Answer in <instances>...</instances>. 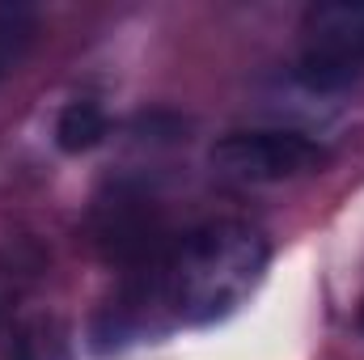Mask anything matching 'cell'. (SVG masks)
<instances>
[{"label": "cell", "instance_id": "3", "mask_svg": "<svg viewBox=\"0 0 364 360\" xmlns=\"http://www.w3.org/2000/svg\"><path fill=\"white\" fill-rule=\"evenodd\" d=\"M208 162L233 182H292L318 174L331 153L301 132H233L212 144Z\"/></svg>", "mask_w": 364, "mask_h": 360}, {"label": "cell", "instance_id": "6", "mask_svg": "<svg viewBox=\"0 0 364 360\" xmlns=\"http://www.w3.org/2000/svg\"><path fill=\"white\" fill-rule=\"evenodd\" d=\"M9 60H13V55H9V51L0 47V77H4V68H9Z\"/></svg>", "mask_w": 364, "mask_h": 360}, {"label": "cell", "instance_id": "1", "mask_svg": "<svg viewBox=\"0 0 364 360\" xmlns=\"http://www.w3.org/2000/svg\"><path fill=\"white\" fill-rule=\"evenodd\" d=\"M267 255V238L246 221H208L149 263L140 305L157 301L186 327L220 322L259 288Z\"/></svg>", "mask_w": 364, "mask_h": 360}, {"label": "cell", "instance_id": "7", "mask_svg": "<svg viewBox=\"0 0 364 360\" xmlns=\"http://www.w3.org/2000/svg\"><path fill=\"white\" fill-rule=\"evenodd\" d=\"M360 327H364V314H360Z\"/></svg>", "mask_w": 364, "mask_h": 360}, {"label": "cell", "instance_id": "2", "mask_svg": "<svg viewBox=\"0 0 364 360\" xmlns=\"http://www.w3.org/2000/svg\"><path fill=\"white\" fill-rule=\"evenodd\" d=\"M305 51L296 81L305 90H343L364 73V0L314 4L301 21Z\"/></svg>", "mask_w": 364, "mask_h": 360}, {"label": "cell", "instance_id": "4", "mask_svg": "<svg viewBox=\"0 0 364 360\" xmlns=\"http://www.w3.org/2000/svg\"><path fill=\"white\" fill-rule=\"evenodd\" d=\"M4 360H73V344L64 322L55 318H30L21 327H13Z\"/></svg>", "mask_w": 364, "mask_h": 360}, {"label": "cell", "instance_id": "5", "mask_svg": "<svg viewBox=\"0 0 364 360\" xmlns=\"http://www.w3.org/2000/svg\"><path fill=\"white\" fill-rule=\"evenodd\" d=\"M106 127L110 123H106L97 102H73L55 119V144L64 153H90V149H97L106 140Z\"/></svg>", "mask_w": 364, "mask_h": 360}]
</instances>
